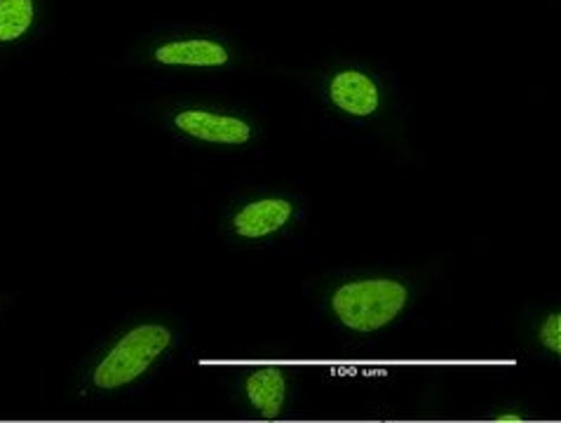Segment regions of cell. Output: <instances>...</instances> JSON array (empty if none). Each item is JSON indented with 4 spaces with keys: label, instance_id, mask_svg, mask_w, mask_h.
<instances>
[{
    "label": "cell",
    "instance_id": "6da1fadb",
    "mask_svg": "<svg viewBox=\"0 0 561 423\" xmlns=\"http://www.w3.org/2000/svg\"><path fill=\"white\" fill-rule=\"evenodd\" d=\"M174 344L168 324L141 322L127 330L90 371V386L99 393H115L137 384Z\"/></svg>",
    "mask_w": 561,
    "mask_h": 423
},
{
    "label": "cell",
    "instance_id": "7a4b0ae2",
    "mask_svg": "<svg viewBox=\"0 0 561 423\" xmlns=\"http://www.w3.org/2000/svg\"><path fill=\"white\" fill-rule=\"evenodd\" d=\"M409 304V289L392 278H365L341 285L332 297V313L345 330L374 334L398 320Z\"/></svg>",
    "mask_w": 561,
    "mask_h": 423
},
{
    "label": "cell",
    "instance_id": "3957f363",
    "mask_svg": "<svg viewBox=\"0 0 561 423\" xmlns=\"http://www.w3.org/2000/svg\"><path fill=\"white\" fill-rule=\"evenodd\" d=\"M172 127L181 137L211 146H244L254 137L244 118L211 108H181L172 116Z\"/></svg>",
    "mask_w": 561,
    "mask_h": 423
},
{
    "label": "cell",
    "instance_id": "277c9868",
    "mask_svg": "<svg viewBox=\"0 0 561 423\" xmlns=\"http://www.w3.org/2000/svg\"><path fill=\"white\" fill-rule=\"evenodd\" d=\"M151 59L162 67L188 69H221L233 59L230 47L211 36H181L162 41L153 47Z\"/></svg>",
    "mask_w": 561,
    "mask_h": 423
},
{
    "label": "cell",
    "instance_id": "5b68a950",
    "mask_svg": "<svg viewBox=\"0 0 561 423\" xmlns=\"http://www.w3.org/2000/svg\"><path fill=\"white\" fill-rule=\"evenodd\" d=\"M294 211L296 207L287 198L250 201L233 211L228 229L240 240H266L287 229Z\"/></svg>",
    "mask_w": 561,
    "mask_h": 423
},
{
    "label": "cell",
    "instance_id": "8992f818",
    "mask_svg": "<svg viewBox=\"0 0 561 423\" xmlns=\"http://www.w3.org/2000/svg\"><path fill=\"white\" fill-rule=\"evenodd\" d=\"M327 96L341 113L351 118H369L381 108V88L359 69H341L327 85Z\"/></svg>",
    "mask_w": 561,
    "mask_h": 423
},
{
    "label": "cell",
    "instance_id": "52a82bcc",
    "mask_svg": "<svg viewBox=\"0 0 561 423\" xmlns=\"http://www.w3.org/2000/svg\"><path fill=\"white\" fill-rule=\"evenodd\" d=\"M287 371L277 365H261L247 371L244 398L263 419H277L287 400Z\"/></svg>",
    "mask_w": 561,
    "mask_h": 423
},
{
    "label": "cell",
    "instance_id": "ba28073f",
    "mask_svg": "<svg viewBox=\"0 0 561 423\" xmlns=\"http://www.w3.org/2000/svg\"><path fill=\"white\" fill-rule=\"evenodd\" d=\"M36 24V0H0V43L22 41Z\"/></svg>",
    "mask_w": 561,
    "mask_h": 423
},
{
    "label": "cell",
    "instance_id": "9c48e42d",
    "mask_svg": "<svg viewBox=\"0 0 561 423\" xmlns=\"http://www.w3.org/2000/svg\"><path fill=\"white\" fill-rule=\"evenodd\" d=\"M540 344L546 346L550 353L559 355L561 353V316L554 311L546 318V322L540 324Z\"/></svg>",
    "mask_w": 561,
    "mask_h": 423
},
{
    "label": "cell",
    "instance_id": "30bf717a",
    "mask_svg": "<svg viewBox=\"0 0 561 423\" xmlns=\"http://www.w3.org/2000/svg\"><path fill=\"white\" fill-rule=\"evenodd\" d=\"M496 421H524V419L517 414H501V416H496Z\"/></svg>",
    "mask_w": 561,
    "mask_h": 423
}]
</instances>
